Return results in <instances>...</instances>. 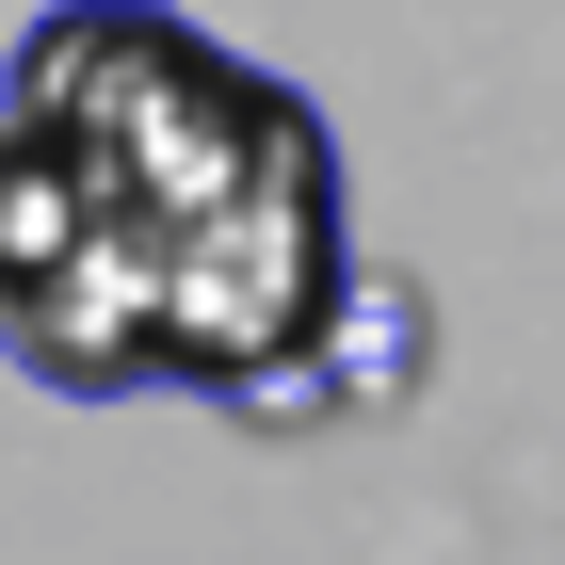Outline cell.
I'll return each mask as SVG.
<instances>
[{
	"label": "cell",
	"instance_id": "cell-2",
	"mask_svg": "<svg viewBox=\"0 0 565 565\" xmlns=\"http://www.w3.org/2000/svg\"><path fill=\"white\" fill-rule=\"evenodd\" d=\"M0 355H17V372H49L65 404H130V388H162L146 307H130V275H114V243H97V211L65 194V162H49L17 114H0Z\"/></svg>",
	"mask_w": 565,
	"mask_h": 565
},
{
	"label": "cell",
	"instance_id": "cell-1",
	"mask_svg": "<svg viewBox=\"0 0 565 565\" xmlns=\"http://www.w3.org/2000/svg\"><path fill=\"white\" fill-rule=\"evenodd\" d=\"M0 114L65 162L97 211L114 275L146 307L162 388L211 404H291L307 340L340 323L355 243H340V146L291 82L226 65L211 33H178L162 0H65L17 33Z\"/></svg>",
	"mask_w": 565,
	"mask_h": 565
},
{
	"label": "cell",
	"instance_id": "cell-3",
	"mask_svg": "<svg viewBox=\"0 0 565 565\" xmlns=\"http://www.w3.org/2000/svg\"><path fill=\"white\" fill-rule=\"evenodd\" d=\"M404 388H420V291L355 259V291H340V323L307 340L291 404H404Z\"/></svg>",
	"mask_w": 565,
	"mask_h": 565
}]
</instances>
